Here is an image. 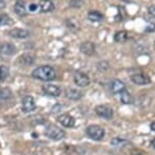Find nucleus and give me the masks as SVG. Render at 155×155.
Listing matches in <instances>:
<instances>
[{
  "mask_svg": "<svg viewBox=\"0 0 155 155\" xmlns=\"http://www.w3.org/2000/svg\"><path fill=\"white\" fill-rule=\"evenodd\" d=\"M32 77L41 81H52L56 77V72L51 66H41L32 72Z\"/></svg>",
  "mask_w": 155,
  "mask_h": 155,
  "instance_id": "nucleus-1",
  "label": "nucleus"
},
{
  "mask_svg": "<svg viewBox=\"0 0 155 155\" xmlns=\"http://www.w3.org/2000/svg\"><path fill=\"white\" fill-rule=\"evenodd\" d=\"M45 134L51 139L54 141H60L65 136V132L62 130L61 128H59L56 125H49L46 127V130H45Z\"/></svg>",
  "mask_w": 155,
  "mask_h": 155,
  "instance_id": "nucleus-2",
  "label": "nucleus"
},
{
  "mask_svg": "<svg viewBox=\"0 0 155 155\" xmlns=\"http://www.w3.org/2000/svg\"><path fill=\"white\" fill-rule=\"evenodd\" d=\"M86 133L93 141H101L104 136V128L98 126V125H90V126H88L86 129Z\"/></svg>",
  "mask_w": 155,
  "mask_h": 155,
  "instance_id": "nucleus-3",
  "label": "nucleus"
},
{
  "mask_svg": "<svg viewBox=\"0 0 155 155\" xmlns=\"http://www.w3.org/2000/svg\"><path fill=\"white\" fill-rule=\"evenodd\" d=\"M95 112L97 116H99L101 118L111 120L114 117V111L111 106L107 105V104H101V105H97L95 107Z\"/></svg>",
  "mask_w": 155,
  "mask_h": 155,
  "instance_id": "nucleus-4",
  "label": "nucleus"
},
{
  "mask_svg": "<svg viewBox=\"0 0 155 155\" xmlns=\"http://www.w3.org/2000/svg\"><path fill=\"white\" fill-rule=\"evenodd\" d=\"M74 81L78 86L80 87H85L90 83V78L88 75L84 72L77 71L74 75Z\"/></svg>",
  "mask_w": 155,
  "mask_h": 155,
  "instance_id": "nucleus-5",
  "label": "nucleus"
},
{
  "mask_svg": "<svg viewBox=\"0 0 155 155\" xmlns=\"http://www.w3.org/2000/svg\"><path fill=\"white\" fill-rule=\"evenodd\" d=\"M130 80L137 86H147L151 83V78L145 73H137L130 76Z\"/></svg>",
  "mask_w": 155,
  "mask_h": 155,
  "instance_id": "nucleus-6",
  "label": "nucleus"
},
{
  "mask_svg": "<svg viewBox=\"0 0 155 155\" xmlns=\"http://www.w3.org/2000/svg\"><path fill=\"white\" fill-rule=\"evenodd\" d=\"M21 105L23 112H31L35 109V101L31 96H25L22 99Z\"/></svg>",
  "mask_w": 155,
  "mask_h": 155,
  "instance_id": "nucleus-7",
  "label": "nucleus"
},
{
  "mask_svg": "<svg viewBox=\"0 0 155 155\" xmlns=\"http://www.w3.org/2000/svg\"><path fill=\"white\" fill-rule=\"evenodd\" d=\"M57 121L59 122V124H61L65 128H71V127H74L76 125V120L68 114H60L57 118Z\"/></svg>",
  "mask_w": 155,
  "mask_h": 155,
  "instance_id": "nucleus-8",
  "label": "nucleus"
},
{
  "mask_svg": "<svg viewBox=\"0 0 155 155\" xmlns=\"http://www.w3.org/2000/svg\"><path fill=\"white\" fill-rule=\"evenodd\" d=\"M42 92L50 97H59L61 95V89L59 86H55V84H46V86H42Z\"/></svg>",
  "mask_w": 155,
  "mask_h": 155,
  "instance_id": "nucleus-9",
  "label": "nucleus"
},
{
  "mask_svg": "<svg viewBox=\"0 0 155 155\" xmlns=\"http://www.w3.org/2000/svg\"><path fill=\"white\" fill-rule=\"evenodd\" d=\"M110 90L113 94H120L124 90H126V86L123 81L119 80V79H114L110 83Z\"/></svg>",
  "mask_w": 155,
  "mask_h": 155,
  "instance_id": "nucleus-10",
  "label": "nucleus"
},
{
  "mask_svg": "<svg viewBox=\"0 0 155 155\" xmlns=\"http://www.w3.org/2000/svg\"><path fill=\"white\" fill-rule=\"evenodd\" d=\"M80 50H81L82 53H84L85 55H88V56H91L95 53V45L92 42H84V43L81 44L80 46Z\"/></svg>",
  "mask_w": 155,
  "mask_h": 155,
  "instance_id": "nucleus-11",
  "label": "nucleus"
},
{
  "mask_svg": "<svg viewBox=\"0 0 155 155\" xmlns=\"http://www.w3.org/2000/svg\"><path fill=\"white\" fill-rule=\"evenodd\" d=\"M8 33L12 37L18 40H24L29 37V31L23 28H14L12 30H9Z\"/></svg>",
  "mask_w": 155,
  "mask_h": 155,
  "instance_id": "nucleus-12",
  "label": "nucleus"
},
{
  "mask_svg": "<svg viewBox=\"0 0 155 155\" xmlns=\"http://www.w3.org/2000/svg\"><path fill=\"white\" fill-rule=\"evenodd\" d=\"M16 53V47L12 43H3L0 46V54L4 56H12Z\"/></svg>",
  "mask_w": 155,
  "mask_h": 155,
  "instance_id": "nucleus-13",
  "label": "nucleus"
},
{
  "mask_svg": "<svg viewBox=\"0 0 155 155\" xmlns=\"http://www.w3.org/2000/svg\"><path fill=\"white\" fill-rule=\"evenodd\" d=\"M15 12L20 17H24L27 15V7L24 0H17L15 3Z\"/></svg>",
  "mask_w": 155,
  "mask_h": 155,
  "instance_id": "nucleus-14",
  "label": "nucleus"
},
{
  "mask_svg": "<svg viewBox=\"0 0 155 155\" xmlns=\"http://www.w3.org/2000/svg\"><path fill=\"white\" fill-rule=\"evenodd\" d=\"M38 6L41 12H50L55 9L54 2L52 0H39Z\"/></svg>",
  "mask_w": 155,
  "mask_h": 155,
  "instance_id": "nucleus-15",
  "label": "nucleus"
},
{
  "mask_svg": "<svg viewBox=\"0 0 155 155\" xmlns=\"http://www.w3.org/2000/svg\"><path fill=\"white\" fill-rule=\"evenodd\" d=\"M65 96L66 98L77 101V100H80L83 97V93L77 89H67L65 92Z\"/></svg>",
  "mask_w": 155,
  "mask_h": 155,
  "instance_id": "nucleus-16",
  "label": "nucleus"
},
{
  "mask_svg": "<svg viewBox=\"0 0 155 155\" xmlns=\"http://www.w3.org/2000/svg\"><path fill=\"white\" fill-rule=\"evenodd\" d=\"M130 144V142L128 141V139H122V137H119V136H117V137H114V139H112V141H111V145L113 147H115V148H124V147H126L127 145H129Z\"/></svg>",
  "mask_w": 155,
  "mask_h": 155,
  "instance_id": "nucleus-17",
  "label": "nucleus"
},
{
  "mask_svg": "<svg viewBox=\"0 0 155 155\" xmlns=\"http://www.w3.org/2000/svg\"><path fill=\"white\" fill-rule=\"evenodd\" d=\"M34 61H35L34 56L32 55V54H29V53L22 54L18 59V62L21 65H23V66H31V65L34 62Z\"/></svg>",
  "mask_w": 155,
  "mask_h": 155,
  "instance_id": "nucleus-18",
  "label": "nucleus"
},
{
  "mask_svg": "<svg viewBox=\"0 0 155 155\" xmlns=\"http://www.w3.org/2000/svg\"><path fill=\"white\" fill-rule=\"evenodd\" d=\"M127 37H128V33H127L126 30H120L115 33L114 41L117 42V43H123L127 40Z\"/></svg>",
  "mask_w": 155,
  "mask_h": 155,
  "instance_id": "nucleus-19",
  "label": "nucleus"
},
{
  "mask_svg": "<svg viewBox=\"0 0 155 155\" xmlns=\"http://www.w3.org/2000/svg\"><path fill=\"white\" fill-rule=\"evenodd\" d=\"M120 100L123 104H131L134 99H132L131 95L129 94V92L127 90H124L123 92L120 93Z\"/></svg>",
  "mask_w": 155,
  "mask_h": 155,
  "instance_id": "nucleus-20",
  "label": "nucleus"
},
{
  "mask_svg": "<svg viewBox=\"0 0 155 155\" xmlns=\"http://www.w3.org/2000/svg\"><path fill=\"white\" fill-rule=\"evenodd\" d=\"M88 19L91 22H101V20L104 19V16H102V14H101L99 12L91 11L88 12Z\"/></svg>",
  "mask_w": 155,
  "mask_h": 155,
  "instance_id": "nucleus-21",
  "label": "nucleus"
},
{
  "mask_svg": "<svg viewBox=\"0 0 155 155\" xmlns=\"http://www.w3.org/2000/svg\"><path fill=\"white\" fill-rule=\"evenodd\" d=\"M12 97V93L9 89H7V87L0 89V101H6V100L11 99Z\"/></svg>",
  "mask_w": 155,
  "mask_h": 155,
  "instance_id": "nucleus-22",
  "label": "nucleus"
},
{
  "mask_svg": "<svg viewBox=\"0 0 155 155\" xmlns=\"http://www.w3.org/2000/svg\"><path fill=\"white\" fill-rule=\"evenodd\" d=\"M12 20L8 15L6 14H0V26H7V25H12Z\"/></svg>",
  "mask_w": 155,
  "mask_h": 155,
  "instance_id": "nucleus-23",
  "label": "nucleus"
},
{
  "mask_svg": "<svg viewBox=\"0 0 155 155\" xmlns=\"http://www.w3.org/2000/svg\"><path fill=\"white\" fill-rule=\"evenodd\" d=\"M8 76V69L4 66H0V81L4 80Z\"/></svg>",
  "mask_w": 155,
  "mask_h": 155,
  "instance_id": "nucleus-24",
  "label": "nucleus"
},
{
  "mask_svg": "<svg viewBox=\"0 0 155 155\" xmlns=\"http://www.w3.org/2000/svg\"><path fill=\"white\" fill-rule=\"evenodd\" d=\"M83 4H84L83 0H71L69 1V5L71 7H74V9H80V7H82Z\"/></svg>",
  "mask_w": 155,
  "mask_h": 155,
  "instance_id": "nucleus-25",
  "label": "nucleus"
},
{
  "mask_svg": "<svg viewBox=\"0 0 155 155\" xmlns=\"http://www.w3.org/2000/svg\"><path fill=\"white\" fill-rule=\"evenodd\" d=\"M145 31H146V32H153V31H155V23H149L148 26L145 28Z\"/></svg>",
  "mask_w": 155,
  "mask_h": 155,
  "instance_id": "nucleus-26",
  "label": "nucleus"
},
{
  "mask_svg": "<svg viewBox=\"0 0 155 155\" xmlns=\"http://www.w3.org/2000/svg\"><path fill=\"white\" fill-rule=\"evenodd\" d=\"M148 14L151 17L155 18V5H151V6L148 7Z\"/></svg>",
  "mask_w": 155,
  "mask_h": 155,
  "instance_id": "nucleus-27",
  "label": "nucleus"
},
{
  "mask_svg": "<svg viewBox=\"0 0 155 155\" xmlns=\"http://www.w3.org/2000/svg\"><path fill=\"white\" fill-rule=\"evenodd\" d=\"M36 9H37V5H36V4H34V3L30 4V6H29V11L30 12H35Z\"/></svg>",
  "mask_w": 155,
  "mask_h": 155,
  "instance_id": "nucleus-28",
  "label": "nucleus"
},
{
  "mask_svg": "<svg viewBox=\"0 0 155 155\" xmlns=\"http://www.w3.org/2000/svg\"><path fill=\"white\" fill-rule=\"evenodd\" d=\"M5 7V2H4V0H0V9H4Z\"/></svg>",
  "mask_w": 155,
  "mask_h": 155,
  "instance_id": "nucleus-29",
  "label": "nucleus"
},
{
  "mask_svg": "<svg viewBox=\"0 0 155 155\" xmlns=\"http://www.w3.org/2000/svg\"><path fill=\"white\" fill-rule=\"evenodd\" d=\"M150 128H151V130H152V131H154V132H155V121H154V122H152V123L150 124Z\"/></svg>",
  "mask_w": 155,
  "mask_h": 155,
  "instance_id": "nucleus-30",
  "label": "nucleus"
},
{
  "mask_svg": "<svg viewBox=\"0 0 155 155\" xmlns=\"http://www.w3.org/2000/svg\"><path fill=\"white\" fill-rule=\"evenodd\" d=\"M151 147H152L153 149H155V139H153L151 141Z\"/></svg>",
  "mask_w": 155,
  "mask_h": 155,
  "instance_id": "nucleus-31",
  "label": "nucleus"
}]
</instances>
